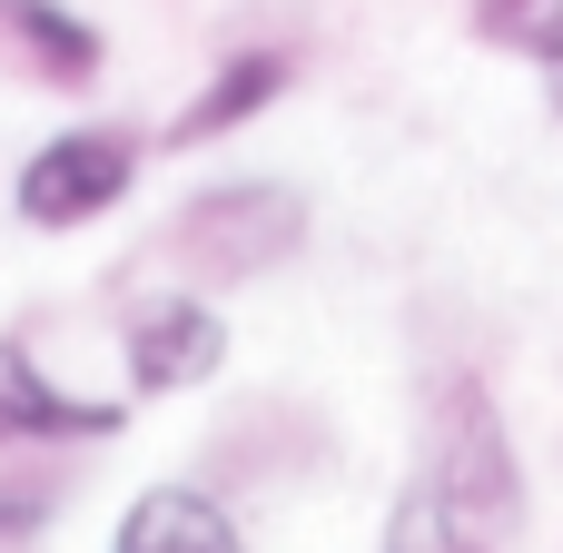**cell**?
Segmentation results:
<instances>
[{"label": "cell", "mask_w": 563, "mask_h": 553, "mask_svg": "<svg viewBox=\"0 0 563 553\" xmlns=\"http://www.w3.org/2000/svg\"><path fill=\"white\" fill-rule=\"evenodd\" d=\"M277 89H287V49H247V59H228V69L178 109V129H168V139H178V148H208V139H228L238 119H257Z\"/></svg>", "instance_id": "cell-7"}, {"label": "cell", "mask_w": 563, "mask_h": 553, "mask_svg": "<svg viewBox=\"0 0 563 553\" xmlns=\"http://www.w3.org/2000/svg\"><path fill=\"white\" fill-rule=\"evenodd\" d=\"M386 553H495V534L465 524V515L435 495V475H416V485L396 495V515H386Z\"/></svg>", "instance_id": "cell-8"}, {"label": "cell", "mask_w": 563, "mask_h": 553, "mask_svg": "<svg viewBox=\"0 0 563 553\" xmlns=\"http://www.w3.org/2000/svg\"><path fill=\"white\" fill-rule=\"evenodd\" d=\"M475 30L515 59H563V0H475Z\"/></svg>", "instance_id": "cell-10"}, {"label": "cell", "mask_w": 563, "mask_h": 553, "mask_svg": "<svg viewBox=\"0 0 563 553\" xmlns=\"http://www.w3.org/2000/svg\"><path fill=\"white\" fill-rule=\"evenodd\" d=\"M0 20L40 49V79H89V69H99V30H89V20L49 10V0H0Z\"/></svg>", "instance_id": "cell-9"}, {"label": "cell", "mask_w": 563, "mask_h": 553, "mask_svg": "<svg viewBox=\"0 0 563 553\" xmlns=\"http://www.w3.org/2000/svg\"><path fill=\"white\" fill-rule=\"evenodd\" d=\"M297 198L287 188H208L188 218H178V257L208 267V277H257L297 247Z\"/></svg>", "instance_id": "cell-3"}, {"label": "cell", "mask_w": 563, "mask_h": 553, "mask_svg": "<svg viewBox=\"0 0 563 553\" xmlns=\"http://www.w3.org/2000/svg\"><path fill=\"white\" fill-rule=\"evenodd\" d=\"M228 366V317L198 307V297H158L139 327H129V386L139 396H188Z\"/></svg>", "instance_id": "cell-4"}, {"label": "cell", "mask_w": 563, "mask_h": 553, "mask_svg": "<svg viewBox=\"0 0 563 553\" xmlns=\"http://www.w3.org/2000/svg\"><path fill=\"white\" fill-rule=\"evenodd\" d=\"M435 495L465 515V524H485V534H515V515H525V485H515V455H505V425H495V396L485 386H445V406H435Z\"/></svg>", "instance_id": "cell-1"}, {"label": "cell", "mask_w": 563, "mask_h": 553, "mask_svg": "<svg viewBox=\"0 0 563 553\" xmlns=\"http://www.w3.org/2000/svg\"><path fill=\"white\" fill-rule=\"evenodd\" d=\"M129 178H139V148L119 129H59L49 148H30L10 198H20L30 228H89V218H109L129 198Z\"/></svg>", "instance_id": "cell-2"}, {"label": "cell", "mask_w": 563, "mask_h": 553, "mask_svg": "<svg viewBox=\"0 0 563 553\" xmlns=\"http://www.w3.org/2000/svg\"><path fill=\"white\" fill-rule=\"evenodd\" d=\"M109 553H247V544H238V524L218 515V495H198V485H148V495L119 515Z\"/></svg>", "instance_id": "cell-6"}, {"label": "cell", "mask_w": 563, "mask_h": 553, "mask_svg": "<svg viewBox=\"0 0 563 553\" xmlns=\"http://www.w3.org/2000/svg\"><path fill=\"white\" fill-rule=\"evenodd\" d=\"M129 406L119 396H59L20 346H0V455L10 445H79V435H119Z\"/></svg>", "instance_id": "cell-5"}]
</instances>
